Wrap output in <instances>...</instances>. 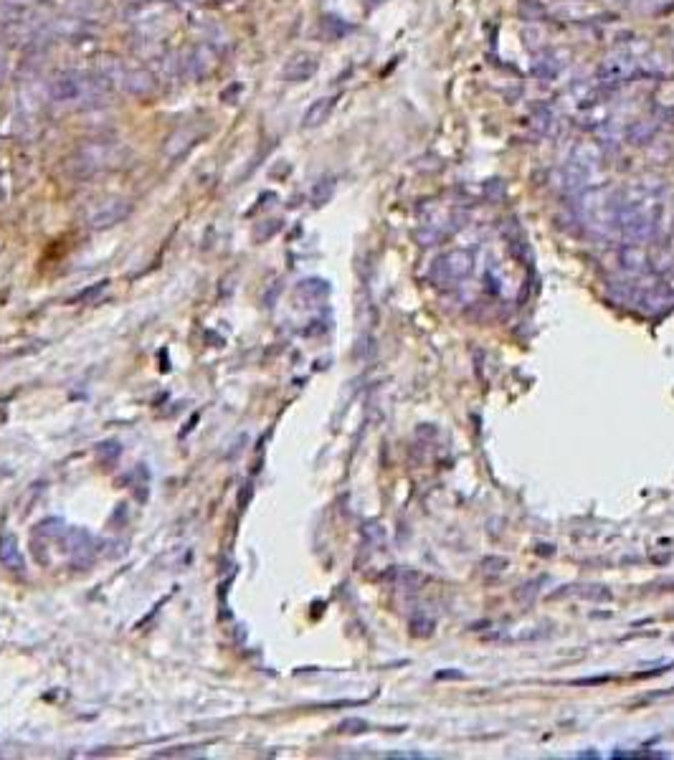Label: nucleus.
Segmentation results:
<instances>
[{
	"label": "nucleus",
	"mask_w": 674,
	"mask_h": 760,
	"mask_svg": "<svg viewBox=\"0 0 674 760\" xmlns=\"http://www.w3.org/2000/svg\"><path fill=\"white\" fill-rule=\"evenodd\" d=\"M129 213H132V206H129V203H109V206H104L99 213L94 215L92 226L94 229H109V226H115V223H122Z\"/></svg>",
	"instance_id": "11"
},
{
	"label": "nucleus",
	"mask_w": 674,
	"mask_h": 760,
	"mask_svg": "<svg viewBox=\"0 0 674 760\" xmlns=\"http://www.w3.org/2000/svg\"><path fill=\"white\" fill-rule=\"evenodd\" d=\"M548 10L540 0H520L517 3V15L523 18L525 23H543L548 18Z\"/></svg>",
	"instance_id": "14"
},
{
	"label": "nucleus",
	"mask_w": 674,
	"mask_h": 760,
	"mask_svg": "<svg viewBox=\"0 0 674 760\" xmlns=\"http://www.w3.org/2000/svg\"><path fill=\"white\" fill-rule=\"evenodd\" d=\"M621 190L611 185L593 188L586 193L581 208L583 215L593 223L595 229H618V213H621Z\"/></svg>",
	"instance_id": "2"
},
{
	"label": "nucleus",
	"mask_w": 674,
	"mask_h": 760,
	"mask_svg": "<svg viewBox=\"0 0 674 760\" xmlns=\"http://www.w3.org/2000/svg\"><path fill=\"white\" fill-rule=\"evenodd\" d=\"M621 264L626 272H634L636 276H646L649 272H654V256L646 251L644 246L626 244L621 249Z\"/></svg>",
	"instance_id": "7"
},
{
	"label": "nucleus",
	"mask_w": 674,
	"mask_h": 760,
	"mask_svg": "<svg viewBox=\"0 0 674 760\" xmlns=\"http://www.w3.org/2000/svg\"><path fill=\"white\" fill-rule=\"evenodd\" d=\"M335 104H337V97H320V99H315L307 109H304V115H302V129L322 127V124L330 119Z\"/></svg>",
	"instance_id": "8"
},
{
	"label": "nucleus",
	"mask_w": 674,
	"mask_h": 760,
	"mask_svg": "<svg viewBox=\"0 0 674 760\" xmlns=\"http://www.w3.org/2000/svg\"><path fill=\"white\" fill-rule=\"evenodd\" d=\"M122 86L135 97H150L155 92V76L147 69H124Z\"/></svg>",
	"instance_id": "9"
},
{
	"label": "nucleus",
	"mask_w": 674,
	"mask_h": 760,
	"mask_svg": "<svg viewBox=\"0 0 674 760\" xmlns=\"http://www.w3.org/2000/svg\"><path fill=\"white\" fill-rule=\"evenodd\" d=\"M601 158H603V152H601V147H598V142H581V144H575L573 152H570V160L583 167H589L591 172L601 165Z\"/></svg>",
	"instance_id": "12"
},
{
	"label": "nucleus",
	"mask_w": 674,
	"mask_h": 760,
	"mask_svg": "<svg viewBox=\"0 0 674 760\" xmlns=\"http://www.w3.org/2000/svg\"><path fill=\"white\" fill-rule=\"evenodd\" d=\"M641 56H644V51H634V43L609 53L601 61V66H598V81H601V86L624 84V81L639 76Z\"/></svg>",
	"instance_id": "3"
},
{
	"label": "nucleus",
	"mask_w": 674,
	"mask_h": 760,
	"mask_svg": "<svg viewBox=\"0 0 674 760\" xmlns=\"http://www.w3.org/2000/svg\"><path fill=\"white\" fill-rule=\"evenodd\" d=\"M472 264H474L472 254L464 251V249H452L449 254L438 256L436 261L431 264L429 279L434 281V284H438V287H444V284L464 279L466 274L472 272Z\"/></svg>",
	"instance_id": "4"
},
{
	"label": "nucleus",
	"mask_w": 674,
	"mask_h": 760,
	"mask_svg": "<svg viewBox=\"0 0 674 760\" xmlns=\"http://www.w3.org/2000/svg\"><path fill=\"white\" fill-rule=\"evenodd\" d=\"M552 122H555V117H552V112L548 107H535V112H532L530 117V124L532 129L538 132V135H548L552 127Z\"/></svg>",
	"instance_id": "15"
},
{
	"label": "nucleus",
	"mask_w": 674,
	"mask_h": 760,
	"mask_svg": "<svg viewBox=\"0 0 674 760\" xmlns=\"http://www.w3.org/2000/svg\"><path fill=\"white\" fill-rule=\"evenodd\" d=\"M322 31H324V36L330 38V41H337V38H343L345 33L350 31V26L343 23L340 18H335V15H324L322 18Z\"/></svg>",
	"instance_id": "16"
},
{
	"label": "nucleus",
	"mask_w": 674,
	"mask_h": 760,
	"mask_svg": "<svg viewBox=\"0 0 674 760\" xmlns=\"http://www.w3.org/2000/svg\"><path fill=\"white\" fill-rule=\"evenodd\" d=\"M317 69H320V61H317L315 53H309V51H297L295 56L287 61V66H284V79H287L289 84H302V81L312 79L317 74Z\"/></svg>",
	"instance_id": "6"
},
{
	"label": "nucleus",
	"mask_w": 674,
	"mask_h": 760,
	"mask_svg": "<svg viewBox=\"0 0 674 760\" xmlns=\"http://www.w3.org/2000/svg\"><path fill=\"white\" fill-rule=\"evenodd\" d=\"M332 190H335V180L332 178L320 180V183L312 188V203H315V206H324V203L332 198Z\"/></svg>",
	"instance_id": "17"
},
{
	"label": "nucleus",
	"mask_w": 674,
	"mask_h": 760,
	"mask_svg": "<svg viewBox=\"0 0 674 760\" xmlns=\"http://www.w3.org/2000/svg\"><path fill=\"white\" fill-rule=\"evenodd\" d=\"M657 132H659L657 117H641L624 129V140L629 144H649L657 137Z\"/></svg>",
	"instance_id": "10"
},
{
	"label": "nucleus",
	"mask_w": 674,
	"mask_h": 760,
	"mask_svg": "<svg viewBox=\"0 0 674 760\" xmlns=\"http://www.w3.org/2000/svg\"><path fill=\"white\" fill-rule=\"evenodd\" d=\"M112 92L107 76L92 72H64L51 81L49 97L61 107H79V104H94L104 99Z\"/></svg>",
	"instance_id": "1"
},
{
	"label": "nucleus",
	"mask_w": 674,
	"mask_h": 760,
	"mask_svg": "<svg viewBox=\"0 0 674 760\" xmlns=\"http://www.w3.org/2000/svg\"><path fill=\"white\" fill-rule=\"evenodd\" d=\"M198 137H201V129L195 127V124H188V127L178 129V132H172V135L167 137V144H165V150H172V147H175V144H180L178 155H183V152H186L188 147H193V144L198 142Z\"/></svg>",
	"instance_id": "13"
},
{
	"label": "nucleus",
	"mask_w": 674,
	"mask_h": 760,
	"mask_svg": "<svg viewBox=\"0 0 674 760\" xmlns=\"http://www.w3.org/2000/svg\"><path fill=\"white\" fill-rule=\"evenodd\" d=\"M568 58H570V53L563 49L538 51L535 64H532V74H535L538 79H555V76H560V72L568 66Z\"/></svg>",
	"instance_id": "5"
}]
</instances>
